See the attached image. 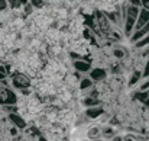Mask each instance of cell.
Wrapping results in <instances>:
<instances>
[{
    "label": "cell",
    "mask_w": 149,
    "mask_h": 141,
    "mask_svg": "<svg viewBox=\"0 0 149 141\" xmlns=\"http://www.w3.org/2000/svg\"><path fill=\"white\" fill-rule=\"evenodd\" d=\"M129 4H132V6H138V7H142V1L141 0H126Z\"/></svg>",
    "instance_id": "17"
},
{
    "label": "cell",
    "mask_w": 149,
    "mask_h": 141,
    "mask_svg": "<svg viewBox=\"0 0 149 141\" xmlns=\"http://www.w3.org/2000/svg\"><path fill=\"white\" fill-rule=\"evenodd\" d=\"M130 58H132V67L133 71H142L148 63L149 54L146 48H138L135 45H130Z\"/></svg>",
    "instance_id": "5"
},
{
    "label": "cell",
    "mask_w": 149,
    "mask_h": 141,
    "mask_svg": "<svg viewBox=\"0 0 149 141\" xmlns=\"http://www.w3.org/2000/svg\"><path fill=\"white\" fill-rule=\"evenodd\" d=\"M45 102L31 89L17 92V99L15 103V112L25 121L26 125H32L33 121L45 108Z\"/></svg>",
    "instance_id": "1"
},
{
    "label": "cell",
    "mask_w": 149,
    "mask_h": 141,
    "mask_svg": "<svg viewBox=\"0 0 149 141\" xmlns=\"http://www.w3.org/2000/svg\"><path fill=\"white\" fill-rule=\"evenodd\" d=\"M19 131L20 130L10 121L9 111L4 106H0V141H15Z\"/></svg>",
    "instance_id": "3"
},
{
    "label": "cell",
    "mask_w": 149,
    "mask_h": 141,
    "mask_svg": "<svg viewBox=\"0 0 149 141\" xmlns=\"http://www.w3.org/2000/svg\"><path fill=\"white\" fill-rule=\"evenodd\" d=\"M149 22V10H146L145 7H141L139 9V15H138V19H136V23H135V31L141 29L143 25H146ZM133 31V32H135Z\"/></svg>",
    "instance_id": "12"
},
{
    "label": "cell",
    "mask_w": 149,
    "mask_h": 141,
    "mask_svg": "<svg viewBox=\"0 0 149 141\" xmlns=\"http://www.w3.org/2000/svg\"><path fill=\"white\" fill-rule=\"evenodd\" d=\"M143 77H149V58H148V63H146L145 68H143V73H142V79Z\"/></svg>",
    "instance_id": "18"
},
{
    "label": "cell",
    "mask_w": 149,
    "mask_h": 141,
    "mask_svg": "<svg viewBox=\"0 0 149 141\" xmlns=\"http://www.w3.org/2000/svg\"><path fill=\"white\" fill-rule=\"evenodd\" d=\"M62 37H64L62 31H61V29H58V28H55V26L48 28V29L42 34V38H44V41L47 42V45H48V47L62 45Z\"/></svg>",
    "instance_id": "8"
},
{
    "label": "cell",
    "mask_w": 149,
    "mask_h": 141,
    "mask_svg": "<svg viewBox=\"0 0 149 141\" xmlns=\"http://www.w3.org/2000/svg\"><path fill=\"white\" fill-rule=\"evenodd\" d=\"M139 9L138 6H132L129 4L127 1H125L122 4V15H123V26H122V31H123V35L126 39H129V37L133 34L135 31V23H136V19H138V15H139Z\"/></svg>",
    "instance_id": "2"
},
{
    "label": "cell",
    "mask_w": 149,
    "mask_h": 141,
    "mask_svg": "<svg viewBox=\"0 0 149 141\" xmlns=\"http://www.w3.org/2000/svg\"><path fill=\"white\" fill-rule=\"evenodd\" d=\"M146 51H148V54H149V45H148V47H146Z\"/></svg>",
    "instance_id": "21"
},
{
    "label": "cell",
    "mask_w": 149,
    "mask_h": 141,
    "mask_svg": "<svg viewBox=\"0 0 149 141\" xmlns=\"http://www.w3.org/2000/svg\"><path fill=\"white\" fill-rule=\"evenodd\" d=\"M7 7H9L7 1H6V0H0V13H1L3 10H6Z\"/></svg>",
    "instance_id": "19"
},
{
    "label": "cell",
    "mask_w": 149,
    "mask_h": 141,
    "mask_svg": "<svg viewBox=\"0 0 149 141\" xmlns=\"http://www.w3.org/2000/svg\"><path fill=\"white\" fill-rule=\"evenodd\" d=\"M17 92L9 85V80H0V106H15Z\"/></svg>",
    "instance_id": "6"
},
{
    "label": "cell",
    "mask_w": 149,
    "mask_h": 141,
    "mask_svg": "<svg viewBox=\"0 0 149 141\" xmlns=\"http://www.w3.org/2000/svg\"><path fill=\"white\" fill-rule=\"evenodd\" d=\"M15 141H45L41 133L33 125H26L23 130L19 131Z\"/></svg>",
    "instance_id": "7"
},
{
    "label": "cell",
    "mask_w": 149,
    "mask_h": 141,
    "mask_svg": "<svg viewBox=\"0 0 149 141\" xmlns=\"http://www.w3.org/2000/svg\"><path fill=\"white\" fill-rule=\"evenodd\" d=\"M107 74H109V71L107 70H104V68H91L90 70V73L87 74L94 83H97L100 80H103V79H106L107 77Z\"/></svg>",
    "instance_id": "13"
},
{
    "label": "cell",
    "mask_w": 149,
    "mask_h": 141,
    "mask_svg": "<svg viewBox=\"0 0 149 141\" xmlns=\"http://www.w3.org/2000/svg\"><path fill=\"white\" fill-rule=\"evenodd\" d=\"M126 0H96V10L109 13V12H114L117 9H120V6L125 3Z\"/></svg>",
    "instance_id": "9"
},
{
    "label": "cell",
    "mask_w": 149,
    "mask_h": 141,
    "mask_svg": "<svg viewBox=\"0 0 149 141\" xmlns=\"http://www.w3.org/2000/svg\"><path fill=\"white\" fill-rule=\"evenodd\" d=\"M29 3L32 4V7H33V9H41V7H44V6H45L47 0H29Z\"/></svg>",
    "instance_id": "16"
},
{
    "label": "cell",
    "mask_w": 149,
    "mask_h": 141,
    "mask_svg": "<svg viewBox=\"0 0 149 141\" xmlns=\"http://www.w3.org/2000/svg\"><path fill=\"white\" fill-rule=\"evenodd\" d=\"M7 80H9V85L16 90V92H22V90H28L32 87V79L22 73V71H12L9 76H7Z\"/></svg>",
    "instance_id": "4"
},
{
    "label": "cell",
    "mask_w": 149,
    "mask_h": 141,
    "mask_svg": "<svg viewBox=\"0 0 149 141\" xmlns=\"http://www.w3.org/2000/svg\"><path fill=\"white\" fill-rule=\"evenodd\" d=\"M149 34V22L146 25H143L141 29H138V31H135L130 37H129V39H127V42L130 44V45H133V44H136L139 39H142L143 37H146Z\"/></svg>",
    "instance_id": "11"
},
{
    "label": "cell",
    "mask_w": 149,
    "mask_h": 141,
    "mask_svg": "<svg viewBox=\"0 0 149 141\" xmlns=\"http://www.w3.org/2000/svg\"><path fill=\"white\" fill-rule=\"evenodd\" d=\"M6 1H7L9 7H22V6H25L29 0H6Z\"/></svg>",
    "instance_id": "15"
},
{
    "label": "cell",
    "mask_w": 149,
    "mask_h": 141,
    "mask_svg": "<svg viewBox=\"0 0 149 141\" xmlns=\"http://www.w3.org/2000/svg\"><path fill=\"white\" fill-rule=\"evenodd\" d=\"M142 1V7H145L146 10H149V0H141Z\"/></svg>",
    "instance_id": "20"
},
{
    "label": "cell",
    "mask_w": 149,
    "mask_h": 141,
    "mask_svg": "<svg viewBox=\"0 0 149 141\" xmlns=\"http://www.w3.org/2000/svg\"><path fill=\"white\" fill-rule=\"evenodd\" d=\"M71 68H72V71H75L81 76H87L93 67H91L90 61H87L86 58H71Z\"/></svg>",
    "instance_id": "10"
},
{
    "label": "cell",
    "mask_w": 149,
    "mask_h": 141,
    "mask_svg": "<svg viewBox=\"0 0 149 141\" xmlns=\"http://www.w3.org/2000/svg\"><path fill=\"white\" fill-rule=\"evenodd\" d=\"M146 135L145 134H139V133H129L125 131L122 134V141H145Z\"/></svg>",
    "instance_id": "14"
}]
</instances>
